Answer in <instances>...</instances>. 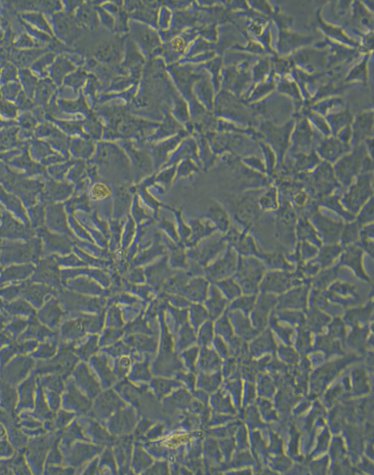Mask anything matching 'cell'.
Masks as SVG:
<instances>
[{
	"mask_svg": "<svg viewBox=\"0 0 374 475\" xmlns=\"http://www.w3.org/2000/svg\"><path fill=\"white\" fill-rule=\"evenodd\" d=\"M361 168V160L356 156H350L339 162L335 169V176L341 187L347 188L351 185L359 175Z\"/></svg>",
	"mask_w": 374,
	"mask_h": 475,
	"instance_id": "cell-11",
	"label": "cell"
},
{
	"mask_svg": "<svg viewBox=\"0 0 374 475\" xmlns=\"http://www.w3.org/2000/svg\"><path fill=\"white\" fill-rule=\"evenodd\" d=\"M295 235L299 241L308 242L318 248L323 245L312 223L306 218H300L297 220Z\"/></svg>",
	"mask_w": 374,
	"mask_h": 475,
	"instance_id": "cell-14",
	"label": "cell"
},
{
	"mask_svg": "<svg viewBox=\"0 0 374 475\" xmlns=\"http://www.w3.org/2000/svg\"><path fill=\"white\" fill-rule=\"evenodd\" d=\"M344 248L339 243L322 245L319 248L318 254L314 258L321 269L333 266L336 260L340 257Z\"/></svg>",
	"mask_w": 374,
	"mask_h": 475,
	"instance_id": "cell-13",
	"label": "cell"
},
{
	"mask_svg": "<svg viewBox=\"0 0 374 475\" xmlns=\"http://www.w3.org/2000/svg\"><path fill=\"white\" fill-rule=\"evenodd\" d=\"M361 228V225L355 220L347 222L344 224L339 239V244L343 248H345L350 245H355L359 241Z\"/></svg>",
	"mask_w": 374,
	"mask_h": 475,
	"instance_id": "cell-15",
	"label": "cell"
},
{
	"mask_svg": "<svg viewBox=\"0 0 374 475\" xmlns=\"http://www.w3.org/2000/svg\"><path fill=\"white\" fill-rule=\"evenodd\" d=\"M70 65L65 59H59L51 68V76L56 82L59 83L64 75L70 69Z\"/></svg>",
	"mask_w": 374,
	"mask_h": 475,
	"instance_id": "cell-25",
	"label": "cell"
},
{
	"mask_svg": "<svg viewBox=\"0 0 374 475\" xmlns=\"http://www.w3.org/2000/svg\"><path fill=\"white\" fill-rule=\"evenodd\" d=\"M310 220L322 244L339 243L341 231L344 224L342 220L334 219L319 210L311 215Z\"/></svg>",
	"mask_w": 374,
	"mask_h": 475,
	"instance_id": "cell-5",
	"label": "cell"
},
{
	"mask_svg": "<svg viewBox=\"0 0 374 475\" xmlns=\"http://www.w3.org/2000/svg\"><path fill=\"white\" fill-rule=\"evenodd\" d=\"M260 193L251 191L239 196L231 204V212L243 229L250 231L259 220L261 209L258 204Z\"/></svg>",
	"mask_w": 374,
	"mask_h": 475,
	"instance_id": "cell-4",
	"label": "cell"
},
{
	"mask_svg": "<svg viewBox=\"0 0 374 475\" xmlns=\"http://www.w3.org/2000/svg\"><path fill=\"white\" fill-rule=\"evenodd\" d=\"M17 133L15 128H7L0 134V150L4 151L15 146L17 143Z\"/></svg>",
	"mask_w": 374,
	"mask_h": 475,
	"instance_id": "cell-23",
	"label": "cell"
},
{
	"mask_svg": "<svg viewBox=\"0 0 374 475\" xmlns=\"http://www.w3.org/2000/svg\"><path fill=\"white\" fill-rule=\"evenodd\" d=\"M27 15V18H29V20H30L31 21H32L34 24L37 25L38 26H40V28L42 29H44L47 32H50L49 27H48L47 23H45V21L43 19V16L40 14H29Z\"/></svg>",
	"mask_w": 374,
	"mask_h": 475,
	"instance_id": "cell-35",
	"label": "cell"
},
{
	"mask_svg": "<svg viewBox=\"0 0 374 475\" xmlns=\"http://www.w3.org/2000/svg\"><path fill=\"white\" fill-rule=\"evenodd\" d=\"M326 146V148L324 150V153L328 158L334 160L340 155L341 148L339 144L334 142H330Z\"/></svg>",
	"mask_w": 374,
	"mask_h": 475,
	"instance_id": "cell-30",
	"label": "cell"
},
{
	"mask_svg": "<svg viewBox=\"0 0 374 475\" xmlns=\"http://www.w3.org/2000/svg\"><path fill=\"white\" fill-rule=\"evenodd\" d=\"M300 261L304 263L306 261L314 259L318 254L319 248L306 241H299L296 248Z\"/></svg>",
	"mask_w": 374,
	"mask_h": 475,
	"instance_id": "cell-21",
	"label": "cell"
},
{
	"mask_svg": "<svg viewBox=\"0 0 374 475\" xmlns=\"http://www.w3.org/2000/svg\"><path fill=\"white\" fill-rule=\"evenodd\" d=\"M17 78V70L11 65H7L1 74V84H7L9 81H15Z\"/></svg>",
	"mask_w": 374,
	"mask_h": 475,
	"instance_id": "cell-31",
	"label": "cell"
},
{
	"mask_svg": "<svg viewBox=\"0 0 374 475\" xmlns=\"http://www.w3.org/2000/svg\"><path fill=\"white\" fill-rule=\"evenodd\" d=\"M21 79H22L23 84L24 85L25 90H26V93H28V95H30L31 96H32L33 95L34 90L36 88V82H37V79L34 77V76H32L30 72L27 70H21Z\"/></svg>",
	"mask_w": 374,
	"mask_h": 475,
	"instance_id": "cell-27",
	"label": "cell"
},
{
	"mask_svg": "<svg viewBox=\"0 0 374 475\" xmlns=\"http://www.w3.org/2000/svg\"><path fill=\"white\" fill-rule=\"evenodd\" d=\"M53 59H54V55L53 54H48V55L44 56L43 58L40 59L38 62H36L32 68L36 71L43 72L45 67L49 65L52 62Z\"/></svg>",
	"mask_w": 374,
	"mask_h": 475,
	"instance_id": "cell-34",
	"label": "cell"
},
{
	"mask_svg": "<svg viewBox=\"0 0 374 475\" xmlns=\"http://www.w3.org/2000/svg\"><path fill=\"white\" fill-rule=\"evenodd\" d=\"M21 125H22L23 127L30 129V128H33L34 125H35V120L30 115H26V116L23 117Z\"/></svg>",
	"mask_w": 374,
	"mask_h": 475,
	"instance_id": "cell-36",
	"label": "cell"
},
{
	"mask_svg": "<svg viewBox=\"0 0 374 475\" xmlns=\"http://www.w3.org/2000/svg\"><path fill=\"white\" fill-rule=\"evenodd\" d=\"M347 189V192L341 196V203L346 210L355 216L363 206L374 197L373 174L358 175Z\"/></svg>",
	"mask_w": 374,
	"mask_h": 475,
	"instance_id": "cell-2",
	"label": "cell"
},
{
	"mask_svg": "<svg viewBox=\"0 0 374 475\" xmlns=\"http://www.w3.org/2000/svg\"><path fill=\"white\" fill-rule=\"evenodd\" d=\"M355 245L359 246L363 252L369 254L371 257H374V240H359Z\"/></svg>",
	"mask_w": 374,
	"mask_h": 475,
	"instance_id": "cell-33",
	"label": "cell"
},
{
	"mask_svg": "<svg viewBox=\"0 0 374 475\" xmlns=\"http://www.w3.org/2000/svg\"><path fill=\"white\" fill-rule=\"evenodd\" d=\"M210 215L222 232H228L231 228L229 215L220 204L214 202L209 209Z\"/></svg>",
	"mask_w": 374,
	"mask_h": 475,
	"instance_id": "cell-18",
	"label": "cell"
},
{
	"mask_svg": "<svg viewBox=\"0 0 374 475\" xmlns=\"http://www.w3.org/2000/svg\"><path fill=\"white\" fill-rule=\"evenodd\" d=\"M239 263V254L232 247L227 250L223 257L219 259L214 265L210 267L209 276L213 281H222L232 278L237 270Z\"/></svg>",
	"mask_w": 374,
	"mask_h": 475,
	"instance_id": "cell-9",
	"label": "cell"
},
{
	"mask_svg": "<svg viewBox=\"0 0 374 475\" xmlns=\"http://www.w3.org/2000/svg\"><path fill=\"white\" fill-rule=\"evenodd\" d=\"M278 210L279 211L275 221V237L281 243L280 246L284 249L286 246L292 247L295 245L296 240V217L293 209L288 204Z\"/></svg>",
	"mask_w": 374,
	"mask_h": 475,
	"instance_id": "cell-6",
	"label": "cell"
},
{
	"mask_svg": "<svg viewBox=\"0 0 374 475\" xmlns=\"http://www.w3.org/2000/svg\"><path fill=\"white\" fill-rule=\"evenodd\" d=\"M374 197L371 198L369 201L363 206L359 212L355 215V220L361 226L374 223Z\"/></svg>",
	"mask_w": 374,
	"mask_h": 475,
	"instance_id": "cell-20",
	"label": "cell"
},
{
	"mask_svg": "<svg viewBox=\"0 0 374 475\" xmlns=\"http://www.w3.org/2000/svg\"><path fill=\"white\" fill-rule=\"evenodd\" d=\"M364 254L362 249L357 245H352L344 248L339 258L341 267H347L358 279L373 287V281L368 274L364 266Z\"/></svg>",
	"mask_w": 374,
	"mask_h": 475,
	"instance_id": "cell-8",
	"label": "cell"
},
{
	"mask_svg": "<svg viewBox=\"0 0 374 475\" xmlns=\"http://www.w3.org/2000/svg\"><path fill=\"white\" fill-rule=\"evenodd\" d=\"M341 268L339 264L328 268L322 269L314 277L311 278V287L314 290L325 291L333 282L340 278Z\"/></svg>",
	"mask_w": 374,
	"mask_h": 475,
	"instance_id": "cell-12",
	"label": "cell"
},
{
	"mask_svg": "<svg viewBox=\"0 0 374 475\" xmlns=\"http://www.w3.org/2000/svg\"><path fill=\"white\" fill-rule=\"evenodd\" d=\"M256 295H242L235 299L233 303V309H242L244 311H249L255 306Z\"/></svg>",
	"mask_w": 374,
	"mask_h": 475,
	"instance_id": "cell-24",
	"label": "cell"
},
{
	"mask_svg": "<svg viewBox=\"0 0 374 475\" xmlns=\"http://www.w3.org/2000/svg\"><path fill=\"white\" fill-rule=\"evenodd\" d=\"M32 46V43L29 38H21V42H20L19 46Z\"/></svg>",
	"mask_w": 374,
	"mask_h": 475,
	"instance_id": "cell-37",
	"label": "cell"
},
{
	"mask_svg": "<svg viewBox=\"0 0 374 475\" xmlns=\"http://www.w3.org/2000/svg\"><path fill=\"white\" fill-rule=\"evenodd\" d=\"M54 91V85L49 79L42 80L35 88L36 98L40 104H45L51 93Z\"/></svg>",
	"mask_w": 374,
	"mask_h": 475,
	"instance_id": "cell-22",
	"label": "cell"
},
{
	"mask_svg": "<svg viewBox=\"0 0 374 475\" xmlns=\"http://www.w3.org/2000/svg\"><path fill=\"white\" fill-rule=\"evenodd\" d=\"M310 282L311 279L305 278L297 269L294 271L270 270L264 274L259 285V292L278 296L294 287L303 284L311 285Z\"/></svg>",
	"mask_w": 374,
	"mask_h": 475,
	"instance_id": "cell-3",
	"label": "cell"
},
{
	"mask_svg": "<svg viewBox=\"0 0 374 475\" xmlns=\"http://www.w3.org/2000/svg\"><path fill=\"white\" fill-rule=\"evenodd\" d=\"M0 113L7 118H14L17 115V108L11 103L0 101Z\"/></svg>",
	"mask_w": 374,
	"mask_h": 475,
	"instance_id": "cell-29",
	"label": "cell"
},
{
	"mask_svg": "<svg viewBox=\"0 0 374 475\" xmlns=\"http://www.w3.org/2000/svg\"><path fill=\"white\" fill-rule=\"evenodd\" d=\"M220 288L228 299L235 300L243 295L242 289L233 278H226L220 282Z\"/></svg>",
	"mask_w": 374,
	"mask_h": 475,
	"instance_id": "cell-19",
	"label": "cell"
},
{
	"mask_svg": "<svg viewBox=\"0 0 374 475\" xmlns=\"http://www.w3.org/2000/svg\"><path fill=\"white\" fill-rule=\"evenodd\" d=\"M310 284H303L290 289L277 296L276 304L279 308H306L309 298Z\"/></svg>",
	"mask_w": 374,
	"mask_h": 475,
	"instance_id": "cell-10",
	"label": "cell"
},
{
	"mask_svg": "<svg viewBox=\"0 0 374 475\" xmlns=\"http://www.w3.org/2000/svg\"><path fill=\"white\" fill-rule=\"evenodd\" d=\"M2 124V122L0 120V127H1V125Z\"/></svg>",
	"mask_w": 374,
	"mask_h": 475,
	"instance_id": "cell-38",
	"label": "cell"
},
{
	"mask_svg": "<svg viewBox=\"0 0 374 475\" xmlns=\"http://www.w3.org/2000/svg\"><path fill=\"white\" fill-rule=\"evenodd\" d=\"M21 90V85L18 83H12V84H6L3 87L2 93L5 98L12 100L15 99L17 96H18V93Z\"/></svg>",
	"mask_w": 374,
	"mask_h": 475,
	"instance_id": "cell-28",
	"label": "cell"
},
{
	"mask_svg": "<svg viewBox=\"0 0 374 475\" xmlns=\"http://www.w3.org/2000/svg\"><path fill=\"white\" fill-rule=\"evenodd\" d=\"M324 292L330 301L339 304H358L362 302L363 297H365L353 283L339 279L333 282Z\"/></svg>",
	"mask_w": 374,
	"mask_h": 475,
	"instance_id": "cell-7",
	"label": "cell"
},
{
	"mask_svg": "<svg viewBox=\"0 0 374 475\" xmlns=\"http://www.w3.org/2000/svg\"><path fill=\"white\" fill-rule=\"evenodd\" d=\"M374 223L361 226L360 240H374Z\"/></svg>",
	"mask_w": 374,
	"mask_h": 475,
	"instance_id": "cell-32",
	"label": "cell"
},
{
	"mask_svg": "<svg viewBox=\"0 0 374 475\" xmlns=\"http://www.w3.org/2000/svg\"><path fill=\"white\" fill-rule=\"evenodd\" d=\"M211 297H212L211 300V309L214 313H219L225 308L227 303L226 300L223 298L224 296L220 291L216 287L213 289Z\"/></svg>",
	"mask_w": 374,
	"mask_h": 475,
	"instance_id": "cell-26",
	"label": "cell"
},
{
	"mask_svg": "<svg viewBox=\"0 0 374 475\" xmlns=\"http://www.w3.org/2000/svg\"><path fill=\"white\" fill-rule=\"evenodd\" d=\"M321 205L338 214L346 222L352 221L355 219V215L350 213L343 207L341 203V196L339 195H332L322 198Z\"/></svg>",
	"mask_w": 374,
	"mask_h": 475,
	"instance_id": "cell-16",
	"label": "cell"
},
{
	"mask_svg": "<svg viewBox=\"0 0 374 475\" xmlns=\"http://www.w3.org/2000/svg\"><path fill=\"white\" fill-rule=\"evenodd\" d=\"M258 204L261 211L273 212L279 207L278 190L274 187H270L260 193L258 198Z\"/></svg>",
	"mask_w": 374,
	"mask_h": 475,
	"instance_id": "cell-17",
	"label": "cell"
},
{
	"mask_svg": "<svg viewBox=\"0 0 374 475\" xmlns=\"http://www.w3.org/2000/svg\"><path fill=\"white\" fill-rule=\"evenodd\" d=\"M265 273V265L260 259L239 255L237 270L233 278L240 286L243 295H256Z\"/></svg>",
	"mask_w": 374,
	"mask_h": 475,
	"instance_id": "cell-1",
	"label": "cell"
}]
</instances>
